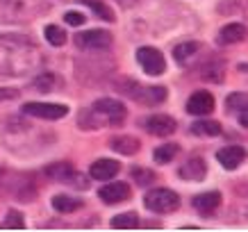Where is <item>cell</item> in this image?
<instances>
[{
	"label": "cell",
	"instance_id": "6da1fadb",
	"mask_svg": "<svg viewBox=\"0 0 248 232\" xmlns=\"http://www.w3.org/2000/svg\"><path fill=\"white\" fill-rule=\"evenodd\" d=\"M41 64L39 48L28 39L0 37V75L23 77Z\"/></svg>",
	"mask_w": 248,
	"mask_h": 232
},
{
	"label": "cell",
	"instance_id": "7a4b0ae2",
	"mask_svg": "<svg viewBox=\"0 0 248 232\" xmlns=\"http://www.w3.org/2000/svg\"><path fill=\"white\" fill-rule=\"evenodd\" d=\"M128 116V109L121 100L114 98H98L96 103L80 114L82 130H98V127H119Z\"/></svg>",
	"mask_w": 248,
	"mask_h": 232
},
{
	"label": "cell",
	"instance_id": "3957f363",
	"mask_svg": "<svg viewBox=\"0 0 248 232\" xmlns=\"http://www.w3.org/2000/svg\"><path fill=\"white\" fill-rule=\"evenodd\" d=\"M143 205L151 212H155V214H169V212H175L180 207V196L164 187L151 189L148 194L143 196Z\"/></svg>",
	"mask_w": 248,
	"mask_h": 232
},
{
	"label": "cell",
	"instance_id": "277c9868",
	"mask_svg": "<svg viewBox=\"0 0 248 232\" xmlns=\"http://www.w3.org/2000/svg\"><path fill=\"white\" fill-rule=\"evenodd\" d=\"M123 93H128L130 98H135L137 103H143V105H157V103H164L166 100V89L164 87H141L137 82H123Z\"/></svg>",
	"mask_w": 248,
	"mask_h": 232
},
{
	"label": "cell",
	"instance_id": "5b68a950",
	"mask_svg": "<svg viewBox=\"0 0 248 232\" xmlns=\"http://www.w3.org/2000/svg\"><path fill=\"white\" fill-rule=\"evenodd\" d=\"M46 175L57 180V182H64V185H73V187H78V189L87 187V182H80V180H84V178L68 164V162H55V164L46 166Z\"/></svg>",
	"mask_w": 248,
	"mask_h": 232
},
{
	"label": "cell",
	"instance_id": "8992f818",
	"mask_svg": "<svg viewBox=\"0 0 248 232\" xmlns=\"http://www.w3.org/2000/svg\"><path fill=\"white\" fill-rule=\"evenodd\" d=\"M76 46L80 50H105L112 46V34L107 30H87L76 34Z\"/></svg>",
	"mask_w": 248,
	"mask_h": 232
},
{
	"label": "cell",
	"instance_id": "52a82bcc",
	"mask_svg": "<svg viewBox=\"0 0 248 232\" xmlns=\"http://www.w3.org/2000/svg\"><path fill=\"white\" fill-rule=\"evenodd\" d=\"M137 62L148 75H162L166 71V62L162 53L157 48H151V46H143L137 50Z\"/></svg>",
	"mask_w": 248,
	"mask_h": 232
},
{
	"label": "cell",
	"instance_id": "ba28073f",
	"mask_svg": "<svg viewBox=\"0 0 248 232\" xmlns=\"http://www.w3.org/2000/svg\"><path fill=\"white\" fill-rule=\"evenodd\" d=\"M23 112L28 116H37V119H46V121H55L62 119L68 114L66 105H60V103H28L23 105Z\"/></svg>",
	"mask_w": 248,
	"mask_h": 232
},
{
	"label": "cell",
	"instance_id": "9c48e42d",
	"mask_svg": "<svg viewBox=\"0 0 248 232\" xmlns=\"http://www.w3.org/2000/svg\"><path fill=\"white\" fill-rule=\"evenodd\" d=\"M143 127L146 132H151L155 137H169L178 130V123L173 116H166V114H153L148 119H143Z\"/></svg>",
	"mask_w": 248,
	"mask_h": 232
},
{
	"label": "cell",
	"instance_id": "30bf717a",
	"mask_svg": "<svg viewBox=\"0 0 248 232\" xmlns=\"http://www.w3.org/2000/svg\"><path fill=\"white\" fill-rule=\"evenodd\" d=\"M28 18L25 0H0V23H18Z\"/></svg>",
	"mask_w": 248,
	"mask_h": 232
},
{
	"label": "cell",
	"instance_id": "8fae6325",
	"mask_svg": "<svg viewBox=\"0 0 248 232\" xmlns=\"http://www.w3.org/2000/svg\"><path fill=\"white\" fill-rule=\"evenodd\" d=\"M98 196L105 205H116V202H123L130 198V187L125 182H107L98 189Z\"/></svg>",
	"mask_w": 248,
	"mask_h": 232
},
{
	"label": "cell",
	"instance_id": "7c38bea8",
	"mask_svg": "<svg viewBox=\"0 0 248 232\" xmlns=\"http://www.w3.org/2000/svg\"><path fill=\"white\" fill-rule=\"evenodd\" d=\"M178 175L182 180H187V182H201L207 175V164H205V159L201 155H194L178 169Z\"/></svg>",
	"mask_w": 248,
	"mask_h": 232
},
{
	"label": "cell",
	"instance_id": "4fadbf2b",
	"mask_svg": "<svg viewBox=\"0 0 248 232\" xmlns=\"http://www.w3.org/2000/svg\"><path fill=\"white\" fill-rule=\"evenodd\" d=\"M214 109V98L210 91H196L187 100V112L194 116H207Z\"/></svg>",
	"mask_w": 248,
	"mask_h": 232
},
{
	"label": "cell",
	"instance_id": "5bb4252c",
	"mask_svg": "<svg viewBox=\"0 0 248 232\" xmlns=\"http://www.w3.org/2000/svg\"><path fill=\"white\" fill-rule=\"evenodd\" d=\"M217 159L221 162L223 169L234 171V169H239L241 162L246 159V150L241 148V146H226V148H221L217 153Z\"/></svg>",
	"mask_w": 248,
	"mask_h": 232
},
{
	"label": "cell",
	"instance_id": "9a60e30c",
	"mask_svg": "<svg viewBox=\"0 0 248 232\" xmlns=\"http://www.w3.org/2000/svg\"><path fill=\"white\" fill-rule=\"evenodd\" d=\"M119 162H114V159H96L89 169V175L93 180H112L119 173Z\"/></svg>",
	"mask_w": 248,
	"mask_h": 232
},
{
	"label": "cell",
	"instance_id": "2e32d148",
	"mask_svg": "<svg viewBox=\"0 0 248 232\" xmlns=\"http://www.w3.org/2000/svg\"><path fill=\"white\" fill-rule=\"evenodd\" d=\"M218 205H221V194H218V191H205V194L194 198V207L201 212V214H205V217L214 214Z\"/></svg>",
	"mask_w": 248,
	"mask_h": 232
},
{
	"label": "cell",
	"instance_id": "e0dca14e",
	"mask_svg": "<svg viewBox=\"0 0 248 232\" xmlns=\"http://www.w3.org/2000/svg\"><path fill=\"white\" fill-rule=\"evenodd\" d=\"M198 53H201V44H196V41H187V44L175 46L173 57H175V62H178L180 66H189V64L198 57Z\"/></svg>",
	"mask_w": 248,
	"mask_h": 232
},
{
	"label": "cell",
	"instance_id": "ac0fdd59",
	"mask_svg": "<svg viewBox=\"0 0 248 232\" xmlns=\"http://www.w3.org/2000/svg\"><path fill=\"white\" fill-rule=\"evenodd\" d=\"M244 37H246V28H244L241 23H230L226 28H221V32H218V44H223V46L239 44V41H244Z\"/></svg>",
	"mask_w": 248,
	"mask_h": 232
},
{
	"label": "cell",
	"instance_id": "d6986e66",
	"mask_svg": "<svg viewBox=\"0 0 248 232\" xmlns=\"http://www.w3.org/2000/svg\"><path fill=\"white\" fill-rule=\"evenodd\" d=\"M50 205H53L57 212H62V214H71V212H76L82 207V201L71 198V196H66V194H57L50 198Z\"/></svg>",
	"mask_w": 248,
	"mask_h": 232
},
{
	"label": "cell",
	"instance_id": "ffe728a7",
	"mask_svg": "<svg viewBox=\"0 0 248 232\" xmlns=\"http://www.w3.org/2000/svg\"><path fill=\"white\" fill-rule=\"evenodd\" d=\"M112 150L121 153V155H135L137 150H139V139L137 137H114L112 141H109Z\"/></svg>",
	"mask_w": 248,
	"mask_h": 232
},
{
	"label": "cell",
	"instance_id": "44dd1931",
	"mask_svg": "<svg viewBox=\"0 0 248 232\" xmlns=\"http://www.w3.org/2000/svg\"><path fill=\"white\" fill-rule=\"evenodd\" d=\"M109 225L114 230H137V228H141V221L135 212H125V214H116Z\"/></svg>",
	"mask_w": 248,
	"mask_h": 232
},
{
	"label": "cell",
	"instance_id": "7402d4cb",
	"mask_svg": "<svg viewBox=\"0 0 248 232\" xmlns=\"http://www.w3.org/2000/svg\"><path fill=\"white\" fill-rule=\"evenodd\" d=\"M180 153V146L178 143H162L159 148H155V153H153V157H155V162L157 164H169V162H173L175 159V155Z\"/></svg>",
	"mask_w": 248,
	"mask_h": 232
},
{
	"label": "cell",
	"instance_id": "603a6c76",
	"mask_svg": "<svg viewBox=\"0 0 248 232\" xmlns=\"http://www.w3.org/2000/svg\"><path fill=\"white\" fill-rule=\"evenodd\" d=\"M191 132L194 135L217 137V135H221V123H217V121H198V123L191 125Z\"/></svg>",
	"mask_w": 248,
	"mask_h": 232
},
{
	"label": "cell",
	"instance_id": "cb8c5ba5",
	"mask_svg": "<svg viewBox=\"0 0 248 232\" xmlns=\"http://www.w3.org/2000/svg\"><path fill=\"white\" fill-rule=\"evenodd\" d=\"M55 87V75L53 73H39L34 80H32V89L41 91V93H48V91H53Z\"/></svg>",
	"mask_w": 248,
	"mask_h": 232
},
{
	"label": "cell",
	"instance_id": "d4e9b609",
	"mask_svg": "<svg viewBox=\"0 0 248 232\" xmlns=\"http://www.w3.org/2000/svg\"><path fill=\"white\" fill-rule=\"evenodd\" d=\"M82 2H84V5H87L89 9H93V12H96L98 18H103V21H109V23L114 21L112 9L107 7L105 2H100V0H82Z\"/></svg>",
	"mask_w": 248,
	"mask_h": 232
},
{
	"label": "cell",
	"instance_id": "484cf974",
	"mask_svg": "<svg viewBox=\"0 0 248 232\" xmlns=\"http://www.w3.org/2000/svg\"><path fill=\"white\" fill-rule=\"evenodd\" d=\"M46 41L50 46H64L66 44V32L57 28V25H48L46 28Z\"/></svg>",
	"mask_w": 248,
	"mask_h": 232
},
{
	"label": "cell",
	"instance_id": "4316f807",
	"mask_svg": "<svg viewBox=\"0 0 248 232\" xmlns=\"http://www.w3.org/2000/svg\"><path fill=\"white\" fill-rule=\"evenodd\" d=\"M25 228V221H23V217L18 214V212H9L7 217H5V221L0 223V230H23Z\"/></svg>",
	"mask_w": 248,
	"mask_h": 232
},
{
	"label": "cell",
	"instance_id": "83f0119b",
	"mask_svg": "<svg viewBox=\"0 0 248 232\" xmlns=\"http://www.w3.org/2000/svg\"><path fill=\"white\" fill-rule=\"evenodd\" d=\"M226 103H228V107H230V109L239 112V109H244V107H246L248 98H246V93H244V91H234V93H230V96H228Z\"/></svg>",
	"mask_w": 248,
	"mask_h": 232
},
{
	"label": "cell",
	"instance_id": "f1b7e54d",
	"mask_svg": "<svg viewBox=\"0 0 248 232\" xmlns=\"http://www.w3.org/2000/svg\"><path fill=\"white\" fill-rule=\"evenodd\" d=\"M132 178L137 180V185H151L153 180H155V173L153 171H148V169H135L132 171Z\"/></svg>",
	"mask_w": 248,
	"mask_h": 232
},
{
	"label": "cell",
	"instance_id": "f546056e",
	"mask_svg": "<svg viewBox=\"0 0 248 232\" xmlns=\"http://www.w3.org/2000/svg\"><path fill=\"white\" fill-rule=\"evenodd\" d=\"M64 21H66L68 25H82L84 16L80 14V12H66V14H64Z\"/></svg>",
	"mask_w": 248,
	"mask_h": 232
},
{
	"label": "cell",
	"instance_id": "4dcf8cb0",
	"mask_svg": "<svg viewBox=\"0 0 248 232\" xmlns=\"http://www.w3.org/2000/svg\"><path fill=\"white\" fill-rule=\"evenodd\" d=\"M14 98H18V89H9V87L0 89V103L2 100H14Z\"/></svg>",
	"mask_w": 248,
	"mask_h": 232
},
{
	"label": "cell",
	"instance_id": "1f68e13d",
	"mask_svg": "<svg viewBox=\"0 0 248 232\" xmlns=\"http://www.w3.org/2000/svg\"><path fill=\"white\" fill-rule=\"evenodd\" d=\"M239 125L241 127H248V119H246V107L239 109Z\"/></svg>",
	"mask_w": 248,
	"mask_h": 232
},
{
	"label": "cell",
	"instance_id": "d6a6232c",
	"mask_svg": "<svg viewBox=\"0 0 248 232\" xmlns=\"http://www.w3.org/2000/svg\"><path fill=\"white\" fill-rule=\"evenodd\" d=\"M116 2H119L121 7H132V5H135L137 0H116Z\"/></svg>",
	"mask_w": 248,
	"mask_h": 232
}]
</instances>
